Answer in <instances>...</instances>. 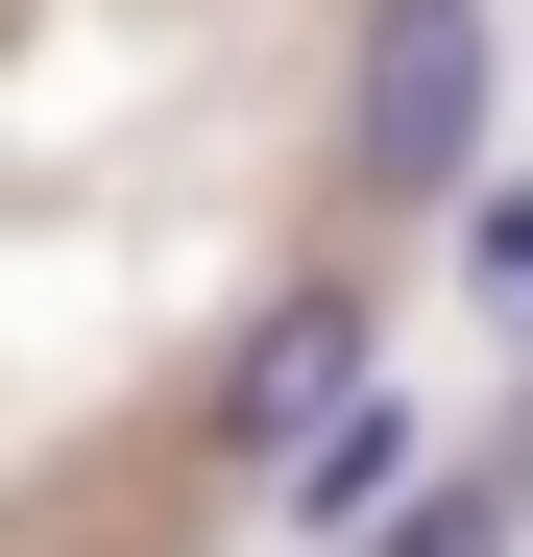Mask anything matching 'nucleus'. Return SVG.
<instances>
[{"label":"nucleus","instance_id":"nucleus-3","mask_svg":"<svg viewBox=\"0 0 533 557\" xmlns=\"http://www.w3.org/2000/svg\"><path fill=\"white\" fill-rule=\"evenodd\" d=\"M388 485H412V412H315V436H292V509H315V533L388 509Z\"/></svg>","mask_w":533,"mask_h":557},{"label":"nucleus","instance_id":"nucleus-1","mask_svg":"<svg viewBox=\"0 0 533 557\" xmlns=\"http://www.w3.org/2000/svg\"><path fill=\"white\" fill-rule=\"evenodd\" d=\"M485 170V0H388L364 25V195H461Z\"/></svg>","mask_w":533,"mask_h":557},{"label":"nucleus","instance_id":"nucleus-2","mask_svg":"<svg viewBox=\"0 0 533 557\" xmlns=\"http://www.w3.org/2000/svg\"><path fill=\"white\" fill-rule=\"evenodd\" d=\"M339 363H364V292H292V315L243 339V388H219V436H243V460H292V436L339 412Z\"/></svg>","mask_w":533,"mask_h":557},{"label":"nucleus","instance_id":"nucleus-4","mask_svg":"<svg viewBox=\"0 0 533 557\" xmlns=\"http://www.w3.org/2000/svg\"><path fill=\"white\" fill-rule=\"evenodd\" d=\"M485 292H509V315H533V195H485Z\"/></svg>","mask_w":533,"mask_h":557}]
</instances>
